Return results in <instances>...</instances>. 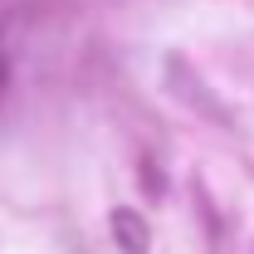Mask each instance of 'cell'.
<instances>
[{
	"label": "cell",
	"mask_w": 254,
	"mask_h": 254,
	"mask_svg": "<svg viewBox=\"0 0 254 254\" xmlns=\"http://www.w3.org/2000/svg\"><path fill=\"white\" fill-rule=\"evenodd\" d=\"M161 73H166V88H171V98H181L190 113H200V118H210V123H220V127H235V113H230L220 98H215L205 83H200V78H195V68H190L181 54H171V59L161 64Z\"/></svg>",
	"instance_id": "6da1fadb"
},
{
	"label": "cell",
	"mask_w": 254,
	"mask_h": 254,
	"mask_svg": "<svg viewBox=\"0 0 254 254\" xmlns=\"http://www.w3.org/2000/svg\"><path fill=\"white\" fill-rule=\"evenodd\" d=\"M108 225H113V240H118V250H123V254H147V245H152V230H147V220H142L137 210L118 205V210L108 215Z\"/></svg>",
	"instance_id": "7a4b0ae2"
},
{
	"label": "cell",
	"mask_w": 254,
	"mask_h": 254,
	"mask_svg": "<svg viewBox=\"0 0 254 254\" xmlns=\"http://www.w3.org/2000/svg\"><path fill=\"white\" fill-rule=\"evenodd\" d=\"M0 78H5V49H0Z\"/></svg>",
	"instance_id": "3957f363"
}]
</instances>
